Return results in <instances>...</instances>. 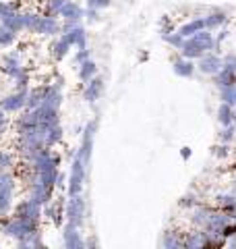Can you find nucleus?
<instances>
[{
  "label": "nucleus",
  "mask_w": 236,
  "mask_h": 249,
  "mask_svg": "<svg viewBox=\"0 0 236 249\" xmlns=\"http://www.w3.org/2000/svg\"><path fill=\"white\" fill-rule=\"evenodd\" d=\"M67 4V0H46V11L44 15H54V17H60L62 6Z\"/></svg>",
  "instance_id": "31"
},
{
  "label": "nucleus",
  "mask_w": 236,
  "mask_h": 249,
  "mask_svg": "<svg viewBox=\"0 0 236 249\" xmlns=\"http://www.w3.org/2000/svg\"><path fill=\"white\" fill-rule=\"evenodd\" d=\"M65 40L70 44V46H77V48H87V29H85L81 23L77 27H73L70 31H65L60 34Z\"/></svg>",
  "instance_id": "14"
},
{
  "label": "nucleus",
  "mask_w": 236,
  "mask_h": 249,
  "mask_svg": "<svg viewBox=\"0 0 236 249\" xmlns=\"http://www.w3.org/2000/svg\"><path fill=\"white\" fill-rule=\"evenodd\" d=\"M164 37V42H166L168 46H172L174 50H180L185 46V42H186V37L185 36H180L178 34V29L176 31H172V34H166V36H162Z\"/></svg>",
  "instance_id": "30"
},
{
  "label": "nucleus",
  "mask_w": 236,
  "mask_h": 249,
  "mask_svg": "<svg viewBox=\"0 0 236 249\" xmlns=\"http://www.w3.org/2000/svg\"><path fill=\"white\" fill-rule=\"evenodd\" d=\"M27 96H29V88L15 89V91L9 93V96H4L2 100H0V108L6 110L9 114H19L21 110L27 108Z\"/></svg>",
  "instance_id": "5"
},
{
  "label": "nucleus",
  "mask_w": 236,
  "mask_h": 249,
  "mask_svg": "<svg viewBox=\"0 0 236 249\" xmlns=\"http://www.w3.org/2000/svg\"><path fill=\"white\" fill-rule=\"evenodd\" d=\"M214 156H216V158H228V156H230V143H222V142H219V145L214 147Z\"/></svg>",
  "instance_id": "38"
},
{
  "label": "nucleus",
  "mask_w": 236,
  "mask_h": 249,
  "mask_svg": "<svg viewBox=\"0 0 236 249\" xmlns=\"http://www.w3.org/2000/svg\"><path fill=\"white\" fill-rule=\"evenodd\" d=\"M96 245H100L96 237H91V239H87V241H85V247H96Z\"/></svg>",
  "instance_id": "45"
},
{
  "label": "nucleus",
  "mask_w": 236,
  "mask_h": 249,
  "mask_svg": "<svg viewBox=\"0 0 236 249\" xmlns=\"http://www.w3.org/2000/svg\"><path fill=\"white\" fill-rule=\"evenodd\" d=\"M205 27L207 29H222L228 21H230V17H228V13H224V11H219V9H216V11H211L209 15H205Z\"/></svg>",
  "instance_id": "20"
},
{
  "label": "nucleus",
  "mask_w": 236,
  "mask_h": 249,
  "mask_svg": "<svg viewBox=\"0 0 236 249\" xmlns=\"http://www.w3.org/2000/svg\"><path fill=\"white\" fill-rule=\"evenodd\" d=\"M50 91V83H42V85H35V88H29V96H27V108L35 110L44 104L46 96Z\"/></svg>",
  "instance_id": "15"
},
{
  "label": "nucleus",
  "mask_w": 236,
  "mask_h": 249,
  "mask_svg": "<svg viewBox=\"0 0 236 249\" xmlns=\"http://www.w3.org/2000/svg\"><path fill=\"white\" fill-rule=\"evenodd\" d=\"M224 67L230 69V71L236 75V54H226L224 56Z\"/></svg>",
  "instance_id": "40"
},
{
  "label": "nucleus",
  "mask_w": 236,
  "mask_h": 249,
  "mask_svg": "<svg viewBox=\"0 0 236 249\" xmlns=\"http://www.w3.org/2000/svg\"><path fill=\"white\" fill-rule=\"evenodd\" d=\"M185 249H211V235L205 229H193L185 232Z\"/></svg>",
  "instance_id": "8"
},
{
  "label": "nucleus",
  "mask_w": 236,
  "mask_h": 249,
  "mask_svg": "<svg viewBox=\"0 0 236 249\" xmlns=\"http://www.w3.org/2000/svg\"><path fill=\"white\" fill-rule=\"evenodd\" d=\"M6 114H9V112L0 108V135H4L6 131H9V129L13 127V123H11V119H9Z\"/></svg>",
  "instance_id": "37"
},
{
  "label": "nucleus",
  "mask_w": 236,
  "mask_h": 249,
  "mask_svg": "<svg viewBox=\"0 0 236 249\" xmlns=\"http://www.w3.org/2000/svg\"><path fill=\"white\" fill-rule=\"evenodd\" d=\"M0 23H2V25H6L9 29H13V31H17V34L25 31V19H23V13H21V11H11V13H6L4 17H0Z\"/></svg>",
  "instance_id": "18"
},
{
  "label": "nucleus",
  "mask_w": 236,
  "mask_h": 249,
  "mask_svg": "<svg viewBox=\"0 0 236 249\" xmlns=\"http://www.w3.org/2000/svg\"><path fill=\"white\" fill-rule=\"evenodd\" d=\"M35 231H39V222L27 220V218H19V216H4L2 229H0V232H2L4 237L15 239L17 243L23 239H27L29 235H34Z\"/></svg>",
  "instance_id": "2"
},
{
  "label": "nucleus",
  "mask_w": 236,
  "mask_h": 249,
  "mask_svg": "<svg viewBox=\"0 0 236 249\" xmlns=\"http://www.w3.org/2000/svg\"><path fill=\"white\" fill-rule=\"evenodd\" d=\"M65 139V131H62V124H54L48 129V135H46V145L48 147H56L58 143H62Z\"/></svg>",
  "instance_id": "26"
},
{
  "label": "nucleus",
  "mask_w": 236,
  "mask_h": 249,
  "mask_svg": "<svg viewBox=\"0 0 236 249\" xmlns=\"http://www.w3.org/2000/svg\"><path fill=\"white\" fill-rule=\"evenodd\" d=\"M214 204L218 208H222L224 212H230V210L236 206V193H218L214 197Z\"/></svg>",
  "instance_id": "25"
},
{
  "label": "nucleus",
  "mask_w": 236,
  "mask_h": 249,
  "mask_svg": "<svg viewBox=\"0 0 236 249\" xmlns=\"http://www.w3.org/2000/svg\"><path fill=\"white\" fill-rule=\"evenodd\" d=\"M67 222L75 224V227L83 229L85 224V214H87V204H85L83 193H77V196H68L67 197Z\"/></svg>",
  "instance_id": "4"
},
{
  "label": "nucleus",
  "mask_w": 236,
  "mask_h": 249,
  "mask_svg": "<svg viewBox=\"0 0 236 249\" xmlns=\"http://www.w3.org/2000/svg\"><path fill=\"white\" fill-rule=\"evenodd\" d=\"M180 156H183V160H188L191 158V147H183V150H180Z\"/></svg>",
  "instance_id": "43"
},
{
  "label": "nucleus",
  "mask_w": 236,
  "mask_h": 249,
  "mask_svg": "<svg viewBox=\"0 0 236 249\" xmlns=\"http://www.w3.org/2000/svg\"><path fill=\"white\" fill-rule=\"evenodd\" d=\"M224 69V58L219 56L218 52H207V54H203V56L197 60V71L203 73V75H209V77H214L216 73H219Z\"/></svg>",
  "instance_id": "7"
},
{
  "label": "nucleus",
  "mask_w": 236,
  "mask_h": 249,
  "mask_svg": "<svg viewBox=\"0 0 236 249\" xmlns=\"http://www.w3.org/2000/svg\"><path fill=\"white\" fill-rule=\"evenodd\" d=\"M218 123L222 127H228V124H234V106L222 102L218 106Z\"/></svg>",
  "instance_id": "24"
},
{
  "label": "nucleus",
  "mask_w": 236,
  "mask_h": 249,
  "mask_svg": "<svg viewBox=\"0 0 236 249\" xmlns=\"http://www.w3.org/2000/svg\"><path fill=\"white\" fill-rule=\"evenodd\" d=\"M70 48H73V46H70L62 36H58L56 40L52 42V46H50V54H52V58H54V60L60 62V60H65V58L68 56Z\"/></svg>",
  "instance_id": "19"
},
{
  "label": "nucleus",
  "mask_w": 236,
  "mask_h": 249,
  "mask_svg": "<svg viewBox=\"0 0 236 249\" xmlns=\"http://www.w3.org/2000/svg\"><path fill=\"white\" fill-rule=\"evenodd\" d=\"M23 0H0V17H4L11 11H21Z\"/></svg>",
  "instance_id": "33"
},
{
  "label": "nucleus",
  "mask_w": 236,
  "mask_h": 249,
  "mask_svg": "<svg viewBox=\"0 0 236 249\" xmlns=\"http://www.w3.org/2000/svg\"><path fill=\"white\" fill-rule=\"evenodd\" d=\"M79 81H81L83 85L87 83V81H91L93 77H98V62L96 60H85V62H81L79 65Z\"/></svg>",
  "instance_id": "21"
},
{
  "label": "nucleus",
  "mask_w": 236,
  "mask_h": 249,
  "mask_svg": "<svg viewBox=\"0 0 236 249\" xmlns=\"http://www.w3.org/2000/svg\"><path fill=\"white\" fill-rule=\"evenodd\" d=\"M21 249H42L44 247V239H42V232L35 231L34 235H29L27 239H23L17 243Z\"/></svg>",
  "instance_id": "27"
},
{
  "label": "nucleus",
  "mask_w": 236,
  "mask_h": 249,
  "mask_svg": "<svg viewBox=\"0 0 236 249\" xmlns=\"http://www.w3.org/2000/svg\"><path fill=\"white\" fill-rule=\"evenodd\" d=\"M234 139H236V124L222 127V131H219V142L222 143H232Z\"/></svg>",
  "instance_id": "36"
},
{
  "label": "nucleus",
  "mask_w": 236,
  "mask_h": 249,
  "mask_svg": "<svg viewBox=\"0 0 236 249\" xmlns=\"http://www.w3.org/2000/svg\"><path fill=\"white\" fill-rule=\"evenodd\" d=\"M85 17H87V21H91V23L100 21V9H93V6H87V9H85Z\"/></svg>",
  "instance_id": "41"
},
{
  "label": "nucleus",
  "mask_w": 236,
  "mask_h": 249,
  "mask_svg": "<svg viewBox=\"0 0 236 249\" xmlns=\"http://www.w3.org/2000/svg\"><path fill=\"white\" fill-rule=\"evenodd\" d=\"M62 245L67 249H87L81 237V229L70 222H65V227H62Z\"/></svg>",
  "instance_id": "9"
},
{
  "label": "nucleus",
  "mask_w": 236,
  "mask_h": 249,
  "mask_svg": "<svg viewBox=\"0 0 236 249\" xmlns=\"http://www.w3.org/2000/svg\"><path fill=\"white\" fill-rule=\"evenodd\" d=\"M37 36H46V37H54L62 34V21H58V17L54 15H42L35 29Z\"/></svg>",
  "instance_id": "10"
},
{
  "label": "nucleus",
  "mask_w": 236,
  "mask_h": 249,
  "mask_svg": "<svg viewBox=\"0 0 236 249\" xmlns=\"http://www.w3.org/2000/svg\"><path fill=\"white\" fill-rule=\"evenodd\" d=\"M54 85H58V88H65V77L56 75V79H54Z\"/></svg>",
  "instance_id": "44"
},
{
  "label": "nucleus",
  "mask_w": 236,
  "mask_h": 249,
  "mask_svg": "<svg viewBox=\"0 0 236 249\" xmlns=\"http://www.w3.org/2000/svg\"><path fill=\"white\" fill-rule=\"evenodd\" d=\"M201 29H207V27H205V19H203V17L193 19V21L185 23V25H180V27H178V34L185 36V37H191V36H195V34H199Z\"/></svg>",
  "instance_id": "23"
},
{
  "label": "nucleus",
  "mask_w": 236,
  "mask_h": 249,
  "mask_svg": "<svg viewBox=\"0 0 236 249\" xmlns=\"http://www.w3.org/2000/svg\"><path fill=\"white\" fill-rule=\"evenodd\" d=\"M219 100L230 106H236V85H230V88L219 89Z\"/></svg>",
  "instance_id": "35"
},
{
  "label": "nucleus",
  "mask_w": 236,
  "mask_h": 249,
  "mask_svg": "<svg viewBox=\"0 0 236 249\" xmlns=\"http://www.w3.org/2000/svg\"><path fill=\"white\" fill-rule=\"evenodd\" d=\"M17 168V156L13 152L0 150V170H13Z\"/></svg>",
  "instance_id": "29"
},
{
  "label": "nucleus",
  "mask_w": 236,
  "mask_h": 249,
  "mask_svg": "<svg viewBox=\"0 0 236 249\" xmlns=\"http://www.w3.org/2000/svg\"><path fill=\"white\" fill-rule=\"evenodd\" d=\"M214 85L218 89H224V88H230V85H236V75L230 71V69H222L219 73L214 75Z\"/></svg>",
  "instance_id": "22"
},
{
  "label": "nucleus",
  "mask_w": 236,
  "mask_h": 249,
  "mask_svg": "<svg viewBox=\"0 0 236 249\" xmlns=\"http://www.w3.org/2000/svg\"><path fill=\"white\" fill-rule=\"evenodd\" d=\"M39 17H42V15H37L34 11H31V13H23V19H25V31H29V34H35Z\"/></svg>",
  "instance_id": "32"
},
{
  "label": "nucleus",
  "mask_w": 236,
  "mask_h": 249,
  "mask_svg": "<svg viewBox=\"0 0 236 249\" xmlns=\"http://www.w3.org/2000/svg\"><path fill=\"white\" fill-rule=\"evenodd\" d=\"M27 191H29V197L31 199H35L37 204H42V206H46V204H50L52 201V189H48L42 181H37V178L34 177V181H31L29 185H27Z\"/></svg>",
  "instance_id": "11"
},
{
  "label": "nucleus",
  "mask_w": 236,
  "mask_h": 249,
  "mask_svg": "<svg viewBox=\"0 0 236 249\" xmlns=\"http://www.w3.org/2000/svg\"><path fill=\"white\" fill-rule=\"evenodd\" d=\"M228 214L232 216V220H236V206H234V208H232V210H230V212H228Z\"/></svg>",
  "instance_id": "47"
},
{
  "label": "nucleus",
  "mask_w": 236,
  "mask_h": 249,
  "mask_svg": "<svg viewBox=\"0 0 236 249\" xmlns=\"http://www.w3.org/2000/svg\"><path fill=\"white\" fill-rule=\"evenodd\" d=\"M228 245H230V247H236V235L228 239Z\"/></svg>",
  "instance_id": "46"
},
{
  "label": "nucleus",
  "mask_w": 236,
  "mask_h": 249,
  "mask_svg": "<svg viewBox=\"0 0 236 249\" xmlns=\"http://www.w3.org/2000/svg\"><path fill=\"white\" fill-rule=\"evenodd\" d=\"M211 50H216V36L211 34V29H201L199 34H195L191 37H186L185 46L178 52L183 54L185 58L191 60H199L203 54H207Z\"/></svg>",
  "instance_id": "1"
},
{
  "label": "nucleus",
  "mask_w": 236,
  "mask_h": 249,
  "mask_svg": "<svg viewBox=\"0 0 236 249\" xmlns=\"http://www.w3.org/2000/svg\"><path fill=\"white\" fill-rule=\"evenodd\" d=\"M160 245L164 249H180V247H185V232L183 231H166L162 235Z\"/></svg>",
  "instance_id": "17"
},
{
  "label": "nucleus",
  "mask_w": 236,
  "mask_h": 249,
  "mask_svg": "<svg viewBox=\"0 0 236 249\" xmlns=\"http://www.w3.org/2000/svg\"><path fill=\"white\" fill-rule=\"evenodd\" d=\"M104 79L98 75V77H93L91 81H87L83 85V100L85 102H89V104H96L98 100L101 98V93H104Z\"/></svg>",
  "instance_id": "12"
},
{
  "label": "nucleus",
  "mask_w": 236,
  "mask_h": 249,
  "mask_svg": "<svg viewBox=\"0 0 236 249\" xmlns=\"http://www.w3.org/2000/svg\"><path fill=\"white\" fill-rule=\"evenodd\" d=\"M201 201H199V197L195 196V193H186V196H183L178 199V206L183 208V210H193V208H197Z\"/></svg>",
  "instance_id": "34"
},
{
  "label": "nucleus",
  "mask_w": 236,
  "mask_h": 249,
  "mask_svg": "<svg viewBox=\"0 0 236 249\" xmlns=\"http://www.w3.org/2000/svg\"><path fill=\"white\" fill-rule=\"evenodd\" d=\"M87 168H89V164L83 160V156L77 152L73 156V162H70L67 196H77V193H83V185H85V177H87Z\"/></svg>",
  "instance_id": "3"
},
{
  "label": "nucleus",
  "mask_w": 236,
  "mask_h": 249,
  "mask_svg": "<svg viewBox=\"0 0 236 249\" xmlns=\"http://www.w3.org/2000/svg\"><path fill=\"white\" fill-rule=\"evenodd\" d=\"M15 40H17V31H13L0 23V48H9V46L15 44Z\"/></svg>",
  "instance_id": "28"
},
{
  "label": "nucleus",
  "mask_w": 236,
  "mask_h": 249,
  "mask_svg": "<svg viewBox=\"0 0 236 249\" xmlns=\"http://www.w3.org/2000/svg\"><path fill=\"white\" fill-rule=\"evenodd\" d=\"M79 23L77 21H62V34H65V31H70L73 27H77Z\"/></svg>",
  "instance_id": "42"
},
{
  "label": "nucleus",
  "mask_w": 236,
  "mask_h": 249,
  "mask_svg": "<svg viewBox=\"0 0 236 249\" xmlns=\"http://www.w3.org/2000/svg\"><path fill=\"white\" fill-rule=\"evenodd\" d=\"M172 71L178 77H183V79H191L197 71V65H195V60L185 58L183 54H178V56L172 58Z\"/></svg>",
  "instance_id": "13"
},
{
  "label": "nucleus",
  "mask_w": 236,
  "mask_h": 249,
  "mask_svg": "<svg viewBox=\"0 0 236 249\" xmlns=\"http://www.w3.org/2000/svg\"><path fill=\"white\" fill-rule=\"evenodd\" d=\"M234 124H236V106H234Z\"/></svg>",
  "instance_id": "48"
},
{
  "label": "nucleus",
  "mask_w": 236,
  "mask_h": 249,
  "mask_svg": "<svg viewBox=\"0 0 236 249\" xmlns=\"http://www.w3.org/2000/svg\"><path fill=\"white\" fill-rule=\"evenodd\" d=\"M89 58H91V50H89V48H79V52L75 54V65L79 67L81 62L89 60Z\"/></svg>",
  "instance_id": "39"
},
{
  "label": "nucleus",
  "mask_w": 236,
  "mask_h": 249,
  "mask_svg": "<svg viewBox=\"0 0 236 249\" xmlns=\"http://www.w3.org/2000/svg\"><path fill=\"white\" fill-rule=\"evenodd\" d=\"M13 216H19V218H27V220H35L39 222L42 220V216H44V206L42 204H37L35 199H21L15 204L13 208Z\"/></svg>",
  "instance_id": "6"
},
{
  "label": "nucleus",
  "mask_w": 236,
  "mask_h": 249,
  "mask_svg": "<svg viewBox=\"0 0 236 249\" xmlns=\"http://www.w3.org/2000/svg\"><path fill=\"white\" fill-rule=\"evenodd\" d=\"M85 17V9L81 4H77L75 0H67V4L62 6V11H60V19L62 21H77V23H81Z\"/></svg>",
  "instance_id": "16"
}]
</instances>
